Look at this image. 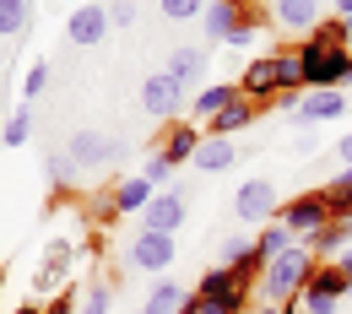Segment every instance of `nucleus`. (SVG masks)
I'll use <instances>...</instances> for the list:
<instances>
[{
    "instance_id": "28",
    "label": "nucleus",
    "mask_w": 352,
    "mask_h": 314,
    "mask_svg": "<svg viewBox=\"0 0 352 314\" xmlns=\"http://www.w3.org/2000/svg\"><path fill=\"white\" fill-rule=\"evenodd\" d=\"M76 174H82V168L71 163V152H44V179L54 184V190H71Z\"/></svg>"
},
{
    "instance_id": "31",
    "label": "nucleus",
    "mask_w": 352,
    "mask_h": 314,
    "mask_svg": "<svg viewBox=\"0 0 352 314\" xmlns=\"http://www.w3.org/2000/svg\"><path fill=\"white\" fill-rule=\"evenodd\" d=\"M261 22H265V11H244V22H239V27L228 33V49H244V44H255Z\"/></svg>"
},
{
    "instance_id": "40",
    "label": "nucleus",
    "mask_w": 352,
    "mask_h": 314,
    "mask_svg": "<svg viewBox=\"0 0 352 314\" xmlns=\"http://www.w3.org/2000/svg\"><path fill=\"white\" fill-rule=\"evenodd\" d=\"M233 5H244V11H261L265 0H233Z\"/></svg>"
},
{
    "instance_id": "43",
    "label": "nucleus",
    "mask_w": 352,
    "mask_h": 314,
    "mask_svg": "<svg viewBox=\"0 0 352 314\" xmlns=\"http://www.w3.org/2000/svg\"><path fill=\"white\" fill-rule=\"evenodd\" d=\"M60 5H82V0H60Z\"/></svg>"
},
{
    "instance_id": "44",
    "label": "nucleus",
    "mask_w": 352,
    "mask_h": 314,
    "mask_svg": "<svg viewBox=\"0 0 352 314\" xmlns=\"http://www.w3.org/2000/svg\"><path fill=\"white\" fill-rule=\"evenodd\" d=\"M347 174H352V168H347Z\"/></svg>"
},
{
    "instance_id": "41",
    "label": "nucleus",
    "mask_w": 352,
    "mask_h": 314,
    "mask_svg": "<svg viewBox=\"0 0 352 314\" xmlns=\"http://www.w3.org/2000/svg\"><path fill=\"white\" fill-rule=\"evenodd\" d=\"M16 314H44V309H38V304H22V309H16Z\"/></svg>"
},
{
    "instance_id": "5",
    "label": "nucleus",
    "mask_w": 352,
    "mask_h": 314,
    "mask_svg": "<svg viewBox=\"0 0 352 314\" xmlns=\"http://www.w3.org/2000/svg\"><path fill=\"white\" fill-rule=\"evenodd\" d=\"M298 60H304V87L320 92V87H352V49H314V44H298Z\"/></svg>"
},
{
    "instance_id": "2",
    "label": "nucleus",
    "mask_w": 352,
    "mask_h": 314,
    "mask_svg": "<svg viewBox=\"0 0 352 314\" xmlns=\"http://www.w3.org/2000/svg\"><path fill=\"white\" fill-rule=\"evenodd\" d=\"M309 271H314V249H309V238L298 244H287L282 255H271L255 276V304H276V309H287L298 293H304Z\"/></svg>"
},
{
    "instance_id": "17",
    "label": "nucleus",
    "mask_w": 352,
    "mask_h": 314,
    "mask_svg": "<svg viewBox=\"0 0 352 314\" xmlns=\"http://www.w3.org/2000/svg\"><path fill=\"white\" fill-rule=\"evenodd\" d=\"M152 195H157V184L146 179V174H131V179H120L114 184V190H109V201H114V212H120V217H141V212H146V206H152Z\"/></svg>"
},
{
    "instance_id": "3",
    "label": "nucleus",
    "mask_w": 352,
    "mask_h": 314,
    "mask_svg": "<svg viewBox=\"0 0 352 314\" xmlns=\"http://www.w3.org/2000/svg\"><path fill=\"white\" fill-rule=\"evenodd\" d=\"M347 293H352V271L342 266V260H314L304 293H298L293 304H298V314H336Z\"/></svg>"
},
{
    "instance_id": "18",
    "label": "nucleus",
    "mask_w": 352,
    "mask_h": 314,
    "mask_svg": "<svg viewBox=\"0 0 352 314\" xmlns=\"http://www.w3.org/2000/svg\"><path fill=\"white\" fill-rule=\"evenodd\" d=\"M239 22H244V5H233V0H206V11H201V27L212 44H228V33Z\"/></svg>"
},
{
    "instance_id": "27",
    "label": "nucleus",
    "mask_w": 352,
    "mask_h": 314,
    "mask_svg": "<svg viewBox=\"0 0 352 314\" xmlns=\"http://www.w3.org/2000/svg\"><path fill=\"white\" fill-rule=\"evenodd\" d=\"M304 44H314V49H347V22H342V16H320V22L309 27Z\"/></svg>"
},
{
    "instance_id": "10",
    "label": "nucleus",
    "mask_w": 352,
    "mask_h": 314,
    "mask_svg": "<svg viewBox=\"0 0 352 314\" xmlns=\"http://www.w3.org/2000/svg\"><path fill=\"white\" fill-rule=\"evenodd\" d=\"M109 27H114V22H109V5H103V0H82V5L65 16V38L76 49H98L109 38Z\"/></svg>"
},
{
    "instance_id": "6",
    "label": "nucleus",
    "mask_w": 352,
    "mask_h": 314,
    "mask_svg": "<svg viewBox=\"0 0 352 314\" xmlns=\"http://www.w3.org/2000/svg\"><path fill=\"white\" fill-rule=\"evenodd\" d=\"M65 152H71V163L82 168V174H98V168H114V163H125L131 157V146L125 141H114V135H103V131H76L71 141H65Z\"/></svg>"
},
{
    "instance_id": "16",
    "label": "nucleus",
    "mask_w": 352,
    "mask_h": 314,
    "mask_svg": "<svg viewBox=\"0 0 352 314\" xmlns=\"http://www.w3.org/2000/svg\"><path fill=\"white\" fill-rule=\"evenodd\" d=\"M342 114H347V92L342 87H320L298 103V120H304V125H331V120H342Z\"/></svg>"
},
{
    "instance_id": "19",
    "label": "nucleus",
    "mask_w": 352,
    "mask_h": 314,
    "mask_svg": "<svg viewBox=\"0 0 352 314\" xmlns=\"http://www.w3.org/2000/svg\"><path fill=\"white\" fill-rule=\"evenodd\" d=\"M347 244H352V217H331V223L309 238L314 260H342V249H347Z\"/></svg>"
},
{
    "instance_id": "35",
    "label": "nucleus",
    "mask_w": 352,
    "mask_h": 314,
    "mask_svg": "<svg viewBox=\"0 0 352 314\" xmlns=\"http://www.w3.org/2000/svg\"><path fill=\"white\" fill-rule=\"evenodd\" d=\"M109 22H114V27H131V22H135V5H131V0H109Z\"/></svg>"
},
{
    "instance_id": "25",
    "label": "nucleus",
    "mask_w": 352,
    "mask_h": 314,
    "mask_svg": "<svg viewBox=\"0 0 352 314\" xmlns=\"http://www.w3.org/2000/svg\"><path fill=\"white\" fill-rule=\"evenodd\" d=\"M287 244H298V233H293V227L287 223H265L261 233H255V260H271V255H282V249H287Z\"/></svg>"
},
{
    "instance_id": "34",
    "label": "nucleus",
    "mask_w": 352,
    "mask_h": 314,
    "mask_svg": "<svg viewBox=\"0 0 352 314\" xmlns=\"http://www.w3.org/2000/svg\"><path fill=\"white\" fill-rule=\"evenodd\" d=\"M49 87V65L44 60H38V65H33V71H28V82H22V103H33V98H38V92Z\"/></svg>"
},
{
    "instance_id": "22",
    "label": "nucleus",
    "mask_w": 352,
    "mask_h": 314,
    "mask_svg": "<svg viewBox=\"0 0 352 314\" xmlns=\"http://www.w3.org/2000/svg\"><path fill=\"white\" fill-rule=\"evenodd\" d=\"M201 141H206V135L195 131V125H174V131L163 135V146H157V152H163V157H168V163H195V152H201Z\"/></svg>"
},
{
    "instance_id": "42",
    "label": "nucleus",
    "mask_w": 352,
    "mask_h": 314,
    "mask_svg": "<svg viewBox=\"0 0 352 314\" xmlns=\"http://www.w3.org/2000/svg\"><path fill=\"white\" fill-rule=\"evenodd\" d=\"M342 266H347V271H352V244H347V249H342Z\"/></svg>"
},
{
    "instance_id": "36",
    "label": "nucleus",
    "mask_w": 352,
    "mask_h": 314,
    "mask_svg": "<svg viewBox=\"0 0 352 314\" xmlns=\"http://www.w3.org/2000/svg\"><path fill=\"white\" fill-rule=\"evenodd\" d=\"M76 298H82V293H54L44 314H76Z\"/></svg>"
},
{
    "instance_id": "1",
    "label": "nucleus",
    "mask_w": 352,
    "mask_h": 314,
    "mask_svg": "<svg viewBox=\"0 0 352 314\" xmlns=\"http://www.w3.org/2000/svg\"><path fill=\"white\" fill-rule=\"evenodd\" d=\"M239 92L250 98V103H271V98H282V92H304V60H298V44L287 49H271V54H255L250 65H244V76H239Z\"/></svg>"
},
{
    "instance_id": "21",
    "label": "nucleus",
    "mask_w": 352,
    "mask_h": 314,
    "mask_svg": "<svg viewBox=\"0 0 352 314\" xmlns=\"http://www.w3.org/2000/svg\"><path fill=\"white\" fill-rule=\"evenodd\" d=\"M233 98H239V82H206V87L190 98V114H195V120H212V114H222Z\"/></svg>"
},
{
    "instance_id": "15",
    "label": "nucleus",
    "mask_w": 352,
    "mask_h": 314,
    "mask_svg": "<svg viewBox=\"0 0 352 314\" xmlns=\"http://www.w3.org/2000/svg\"><path fill=\"white\" fill-rule=\"evenodd\" d=\"M71 260H76V249H71L65 238L44 244V260H38V276H33V293H49V287H60V282L71 276Z\"/></svg>"
},
{
    "instance_id": "8",
    "label": "nucleus",
    "mask_w": 352,
    "mask_h": 314,
    "mask_svg": "<svg viewBox=\"0 0 352 314\" xmlns=\"http://www.w3.org/2000/svg\"><path fill=\"white\" fill-rule=\"evenodd\" d=\"M276 223H287L298 238H314L320 227L331 223V206H325V190H304V195H293V201H282V212H276Z\"/></svg>"
},
{
    "instance_id": "20",
    "label": "nucleus",
    "mask_w": 352,
    "mask_h": 314,
    "mask_svg": "<svg viewBox=\"0 0 352 314\" xmlns=\"http://www.w3.org/2000/svg\"><path fill=\"white\" fill-rule=\"evenodd\" d=\"M163 76L179 82L184 92L201 87V76H206V54H201V49H174V54H168V65H163Z\"/></svg>"
},
{
    "instance_id": "13",
    "label": "nucleus",
    "mask_w": 352,
    "mask_h": 314,
    "mask_svg": "<svg viewBox=\"0 0 352 314\" xmlns=\"http://www.w3.org/2000/svg\"><path fill=\"white\" fill-rule=\"evenodd\" d=\"M141 227H146V233H179V227H184V195H179V190H157L152 206L141 212Z\"/></svg>"
},
{
    "instance_id": "30",
    "label": "nucleus",
    "mask_w": 352,
    "mask_h": 314,
    "mask_svg": "<svg viewBox=\"0 0 352 314\" xmlns=\"http://www.w3.org/2000/svg\"><path fill=\"white\" fill-rule=\"evenodd\" d=\"M28 135H33V103H22V109L6 120V146H22Z\"/></svg>"
},
{
    "instance_id": "37",
    "label": "nucleus",
    "mask_w": 352,
    "mask_h": 314,
    "mask_svg": "<svg viewBox=\"0 0 352 314\" xmlns=\"http://www.w3.org/2000/svg\"><path fill=\"white\" fill-rule=\"evenodd\" d=\"M179 314H222L217 304H206V298H195V293H190V298H184V309Z\"/></svg>"
},
{
    "instance_id": "32",
    "label": "nucleus",
    "mask_w": 352,
    "mask_h": 314,
    "mask_svg": "<svg viewBox=\"0 0 352 314\" xmlns=\"http://www.w3.org/2000/svg\"><path fill=\"white\" fill-rule=\"evenodd\" d=\"M157 11H163V16H174V22H190V16H201V11H206V0H157Z\"/></svg>"
},
{
    "instance_id": "39",
    "label": "nucleus",
    "mask_w": 352,
    "mask_h": 314,
    "mask_svg": "<svg viewBox=\"0 0 352 314\" xmlns=\"http://www.w3.org/2000/svg\"><path fill=\"white\" fill-rule=\"evenodd\" d=\"M331 11H336L342 22H352V0H331Z\"/></svg>"
},
{
    "instance_id": "26",
    "label": "nucleus",
    "mask_w": 352,
    "mask_h": 314,
    "mask_svg": "<svg viewBox=\"0 0 352 314\" xmlns=\"http://www.w3.org/2000/svg\"><path fill=\"white\" fill-rule=\"evenodd\" d=\"M33 27V5L28 0H0V38H22Z\"/></svg>"
},
{
    "instance_id": "29",
    "label": "nucleus",
    "mask_w": 352,
    "mask_h": 314,
    "mask_svg": "<svg viewBox=\"0 0 352 314\" xmlns=\"http://www.w3.org/2000/svg\"><path fill=\"white\" fill-rule=\"evenodd\" d=\"M109 304H114V282H92L76 298V314H109Z\"/></svg>"
},
{
    "instance_id": "14",
    "label": "nucleus",
    "mask_w": 352,
    "mask_h": 314,
    "mask_svg": "<svg viewBox=\"0 0 352 314\" xmlns=\"http://www.w3.org/2000/svg\"><path fill=\"white\" fill-rule=\"evenodd\" d=\"M255 120H261V103H250V98L239 92V98H233V103H228L222 114H212V120H206V135H217V141H228V135L250 131Z\"/></svg>"
},
{
    "instance_id": "9",
    "label": "nucleus",
    "mask_w": 352,
    "mask_h": 314,
    "mask_svg": "<svg viewBox=\"0 0 352 314\" xmlns=\"http://www.w3.org/2000/svg\"><path fill=\"white\" fill-rule=\"evenodd\" d=\"M125 260H131V271H168L179 260V238L174 233H146V227H135Z\"/></svg>"
},
{
    "instance_id": "33",
    "label": "nucleus",
    "mask_w": 352,
    "mask_h": 314,
    "mask_svg": "<svg viewBox=\"0 0 352 314\" xmlns=\"http://www.w3.org/2000/svg\"><path fill=\"white\" fill-rule=\"evenodd\" d=\"M141 174H146V179H152V184H168V179H174V163H168L163 152H152V157L141 163Z\"/></svg>"
},
{
    "instance_id": "24",
    "label": "nucleus",
    "mask_w": 352,
    "mask_h": 314,
    "mask_svg": "<svg viewBox=\"0 0 352 314\" xmlns=\"http://www.w3.org/2000/svg\"><path fill=\"white\" fill-rule=\"evenodd\" d=\"M233 157H239V152H233V141L206 135V141H201V152H195V168H201V174H228V168H233Z\"/></svg>"
},
{
    "instance_id": "23",
    "label": "nucleus",
    "mask_w": 352,
    "mask_h": 314,
    "mask_svg": "<svg viewBox=\"0 0 352 314\" xmlns=\"http://www.w3.org/2000/svg\"><path fill=\"white\" fill-rule=\"evenodd\" d=\"M184 298H190V293H184L179 282H168V276H163V282H152V293H146L141 314H179V309H184Z\"/></svg>"
},
{
    "instance_id": "4",
    "label": "nucleus",
    "mask_w": 352,
    "mask_h": 314,
    "mask_svg": "<svg viewBox=\"0 0 352 314\" xmlns=\"http://www.w3.org/2000/svg\"><path fill=\"white\" fill-rule=\"evenodd\" d=\"M195 298L217 304L222 314H250V304H255V276H250V271H233V266H217V271L201 276Z\"/></svg>"
},
{
    "instance_id": "7",
    "label": "nucleus",
    "mask_w": 352,
    "mask_h": 314,
    "mask_svg": "<svg viewBox=\"0 0 352 314\" xmlns=\"http://www.w3.org/2000/svg\"><path fill=\"white\" fill-rule=\"evenodd\" d=\"M233 212H239V223H255V227H265V223H276V212H282V195H276V184L265 179H244L239 184V195H233Z\"/></svg>"
},
{
    "instance_id": "12",
    "label": "nucleus",
    "mask_w": 352,
    "mask_h": 314,
    "mask_svg": "<svg viewBox=\"0 0 352 314\" xmlns=\"http://www.w3.org/2000/svg\"><path fill=\"white\" fill-rule=\"evenodd\" d=\"M320 5H325V0H276V5H271V22H276L282 33H293V38H309V27L325 16Z\"/></svg>"
},
{
    "instance_id": "11",
    "label": "nucleus",
    "mask_w": 352,
    "mask_h": 314,
    "mask_svg": "<svg viewBox=\"0 0 352 314\" xmlns=\"http://www.w3.org/2000/svg\"><path fill=\"white\" fill-rule=\"evenodd\" d=\"M184 98H190V92L179 87V82H168L163 71L141 82V109H146L152 120H163V125H168V120H179V109H184Z\"/></svg>"
},
{
    "instance_id": "38",
    "label": "nucleus",
    "mask_w": 352,
    "mask_h": 314,
    "mask_svg": "<svg viewBox=\"0 0 352 314\" xmlns=\"http://www.w3.org/2000/svg\"><path fill=\"white\" fill-rule=\"evenodd\" d=\"M336 157H342V168H352V131L336 141Z\"/></svg>"
}]
</instances>
